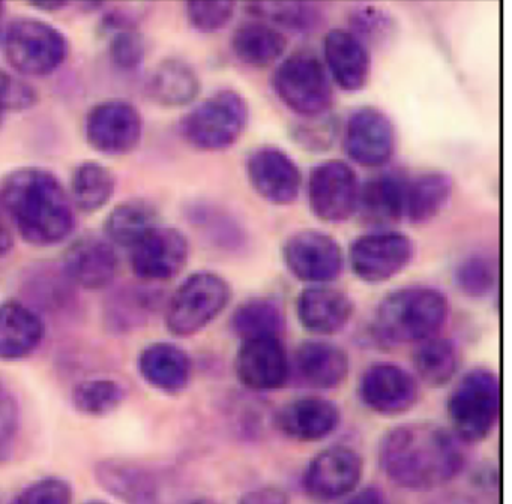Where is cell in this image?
Wrapping results in <instances>:
<instances>
[{"label":"cell","mask_w":512,"mask_h":504,"mask_svg":"<svg viewBox=\"0 0 512 504\" xmlns=\"http://www.w3.org/2000/svg\"><path fill=\"white\" fill-rule=\"evenodd\" d=\"M458 438L434 422L395 426L380 443V467L394 485L413 491L439 488L464 467Z\"/></svg>","instance_id":"6da1fadb"},{"label":"cell","mask_w":512,"mask_h":504,"mask_svg":"<svg viewBox=\"0 0 512 504\" xmlns=\"http://www.w3.org/2000/svg\"><path fill=\"white\" fill-rule=\"evenodd\" d=\"M2 203L31 245H58L73 233V201L58 177L44 168L11 171L2 183Z\"/></svg>","instance_id":"7a4b0ae2"},{"label":"cell","mask_w":512,"mask_h":504,"mask_svg":"<svg viewBox=\"0 0 512 504\" xmlns=\"http://www.w3.org/2000/svg\"><path fill=\"white\" fill-rule=\"evenodd\" d=\"M448 315L449 303L442 291L433 287L400 288L377 305L371 338L383 347L419 344L436 336Z\"/></svg>","instance_id":"3957f363"},{"label":"cell","mask_w":512,"mask_h":504,"mask_svg":"<svg viewBox=\"0 0 512 504\" xmlns=\"http://www.w3.org/2000/svg\"><path fill=\"white\" fill-rule=\"evenodd\" d=\"M250 108L241 93L226 89L203 99L181 120V134L194 149L221 152L244 134Z\"/></svg>","instance_id":"277c9868"},{"label":"cell","mask_w":512,"mask_h":504,"mask_svg":"<svg viewBox=\"0 0 512 504\" xmlns=\"http://www.w3.org/2000/svg\"><path fill=\"white\" fill-rule=\"evenodd\" d=\"M451 432L460 441L475 444L493 432L500 414V383L487 368L467 372L448 398Z\"/></svg>","instance_id":"5b68a950"},{"label":"cell","mask_w":512,"mask_h":504,"mask_svg":"<svg viewBox=\"0 0 512 504\" xmlns=\"http://www.w3.org/2000/svg\"><path fill=\"white\" fill-rule=\"evenodd\" d=\"M232 300L229 282L214 272L188 276L173 293L166 311L170 333L181 338L196 335L212 323Z\"/></svg>","instance_id":"8992f818"},{"label":"cell","mask_w":512,"mask_h":504,"mask_svg":"<svg viewBox=\"0 0 512 504\" xmlns=\"http://www.w3.org/2000/svg\"><path fill=\"white\" fill-rule=\"evenodd\" d=\"M4 50L16 71L31 77L53 74L68 56V41L47 21L23 17L5 30Z\"/></svg>","instance_id":"52a82bcc"},{"label":"cell","mask_w":512,"mask_h":504,"mask_svg":"<svg viewBox=\"0 0 512 504\" xmlns=\"http://www.w3.org/2000/svg\"><path fill=\"white\" fill-rule=\"evenodd\" d=\"M274 89L286 107L299 116H323L331 108L334 92L325 66L311 53H293L275 69Z\"/></svg>","instance_id":"ba28073f"},{"label":"cell","mask_w":512,"mask_h":504,"mask_svg":"<svg viewBox=\"0 0 512 504\" xmlns=\"http://www.w3.org/2000/svg\"><path fill=\"white\" fill-rule=\"evenodd\" d=\"M415 257V245L400 231L377 230L362 234L349 248V263L356 278L382 284L403 272Z\"/></svg>","instance_id":"9c48e42d"},{"label":"cell","mask_w":512,"mask_h":504,"mask_svg":"<svg viewBox=\"0 0 512 504\" xmlns=\"http://www.w3.org/2000/svg\"><path fill=\"white\" fill-rule=\"evenodd\" d=\"M358 176L347 162L329 159L311 170L308 203L323 222H343L358 209Z\"/></svg>","instance_id":"30bf717a"},{"label":"cell","mask_w":512,"mask_h":504,"mask_svg":"<svg viewBox=\"0 0 512 504\" xmlns=\"http://www.w3.org/2000/svg\"><path fill=\"white\" fill-rule=\"evenodd\" d=\"M89 146L104 155H127L143 137L140 111L124 99H107L94 105L85 120Z\"/></svg>","instance_id":"8fae6325"},{"label":"cell","mask_w":512,"mask_h":504,"mask_svg":"<svg viewBox=\"0 0 512 504\" xmlns=\"http://www.w3.org/2000/svg\"><path fill=\"white\" fill-rule=\"evenodd\" d=\"M283 260L296 279L311 285L329 284L343 270V249L323 231L301 230L287 237Z\"/></svg>","instance_id":"7c38bea8"},{"label":"cell","mask_w":512,"mask_h":504,"mask_svg":"<svg viewBox=\"0 0 512 504\" xmlns=\"http://www.w3.org/2000/svg\"><path fill=\"white\" fill-rule=\"evenodd\" d=\"M364 476V459L353 447H328L317 453L305 468V491L317 500L331 501L349 495Z\"/></svg>","instance_id":"4fadbf2b"},{"label":"cell","mask_w":512,"mask_h":504,"mask_svg":"<svg viewBox=\"0 0 512 504\" xmlns=\"http://www.w3.org/2000/svg\"><path fill=\"white\" fill-rule=\"evenodd\" d=\"M394 125L388 114L376 107L352 111L344 128V149L355 164L380 168L394 153Z\"/></svg>","instance_id":"5bb4252c"},{"label":"cell","mask_w":512,"mask_h":504,"mask_svg":"<svg viewBox=\"0 0 512 504\" xmlns=\"http://www.w3.org/2000/svg\"><path fill=\"white\" fill-rule=\"evenodd\" d=\"M247 176L254 191L275 206H289L301 191L298 164L278 147L253 150L247 159Z\"/></svg>","instance_id":"9a60e30c"},{"label":"cell","mask_w":512,"mask_h":504,"mask_svg":"<svg viewBox=\"0 0 512 504\" xmlns=\"http://www.w3.org/2000/svg\"><path fill=\"white\" fill-rule=\"evenodd\" d=\"M188 255L190 243L182 231L157 225L134 246L131 267L143 281H167L184 269Z\"/></svg>","instance_id":"2e32d148"},{"label":"cell","mask_w":512,"mask_h":504,"mask_svg":"<svg viewBox=\"0 0 512 504\" xmlns=\"http://www.w3.org/2000/svg\"><path fill=\"white\" fill-rule=\"evenodd\" d=\"M362 402L380 416H400L418 401V383L395 363H374L365 369L359 387Z\"/></svg>","instance_id":"e0dca14e"},{"label":"cell","mask_w":512,"mask_h":504,"mask_svg":"<svg viewBox=\"0 0 512 504\" xmlns=\"http://www.w3.org/2000/svg\"><path fill=\"white\" fill-rule=\"evenodd\" d=\"M239 381L256 392L280 389L290 374V363L280 336L242 341L235 359Z\"/></svg>","instance_id":"ac0fdd59"},{"label":"cell","mask_w":512,"mask_h":504,"mask_svg":"<svg viewBox=\"0 0 512 504\" xmlns=\"http://www.w3.org/2000/svg\"><path fill=\"white\" fill-rule=\"evenodd\" d=\"M340 422L338 405L317 396H305L289 402L278 411L275 419L281 434L299 443L325 440L340 426Z\"/></svg>","instance_id":"d6986e66"},{"label":"cell","mask_w":512,"mask_h":504,"mask_svg":"<svg viewBox=\"0 0 512 504\" xmlns=\"http://www.w3.org/2000/svg\"><path fill=\"white\" fill-rule=\"evenodd\" d=\"M118 266V254L112 243L97 236L79 237L64 255L68 278L86 290H101L112 284Z\"/></svg>","instance_id":"ffe728a7"},{"label":"cell","mask_w":512,"mask_h":504,"mask_svg":"<svg viewBox=\"0 0 512 504\" xmlns=\"http://www.w3.org/2000/svg\"><path fill=\"white\" fill-rule=\"evenodd\" d=\"M349 294L328 284L310 285L296 300L302 327L314 335H335L349 324L353 315Z\"/></svg>","instance_id":"44dd1931"},{"label":"cell","mask_w":512,"mask_h":504,"mask_svg":"<svg viewBox=\"0 0 512 504\" xmlns=\"http://www.w3.org/2000/svg\"><path fill=\"white\" fill-rule=\"evenodd\" d=\"M409 179L400 171H386L371 177L359 189L358 209L362 219L374 227H388L406 213Z\"/></svg>","instance_id":"7402d4cb"},{"label":"cell","mask_w":512,"mask_h":504,"mask_svg":"<svg viewBox=\"0 0 512 504\" xmlns=\"http://www.w3.org/2000/svg\"><path fill=\"white\" fill-rule=\"evenodd\" d=\"M326 65L335 83L347 92L361 90L370 77L367 45L350 30L332 29L323 42Z\"/></svg>","instance_id":"603a6c76"},{"label":"cell","mask_w":512,"mask_h":504,"mask_svg":"<svg viewBox=\"0 0 512 504\" xmlns=\"http://www.w3.org/2000/svg\"><path fill=\"white\" fill-rule=\"evenodd\" d=\"M295 368L308 387L337 389L349 375V354L331 342L305 341L296 350Z\"/></svg>","instance_id":"cb8c5ba5"},{"label":"cell","mask_w":512,"mask_h":504,"mask_svg":"<svg viewBox=\"0 0 512 504\" xmlns=\"http://www.w3.org/2000/svg\"><path fill=\"white\" fill-rule=\"evenodd\" d=\"M44 333V321L25 303L11 300L0 305V359L31 356L40 347Z\"/></svg>","instance_id":"d4e9b609"},{"label":"cell","mask_w":512,"mask_h":504,"mask_svg":"<svg viewBox=\"0 0 512 504\" xmlns=\"http://www.w3.org/2000/svg\"><path fill=\"white\" fill-rule=\"evenodd\" d=\"M139 371L143 380L161 392L184 390L193 374L187 351L170 342H154L140 353Z\"/></svg>","instance_id":"484cf974"},{"label":"cell","mask_w":512,"mask_h":504,"mask_svg":"<svg viewBox=\"0 0 512 504\" xmlns=\"http://www.w3.org/2000/svg\"><path fill=\"white\" fill-rule=\"evenodd\" d=\"M148 95L163 107H185L197 98L200 78L196 69L182 59L161 60L149 75Z\"/></svg>","instance_id":"4316f807"},{"label":"cell","mask_w":512,"mask_h":504,"mask_svg":"<svg viewBox=\"0 0 512 504\" xmlns=\"http://www.w3.org/2000/svg\"><path fill=\"white\" fill-rule=\"evenodd\" d=\"M97 479L109 494L125 504H157L154 477L139 465L121 459H107L97 465Z\"/></svg>","instance_id":"83f0119b"},{"label":"cell","mask_w":512,"mask_h":504,"mask_svg":"<svg viewBox=\"0 0 512 504\" xmlns=\"http://www.w3.org/2000/svg\"><path fill=\"white\" fill-rule=\"evenodd\" d=\"M286 47L284 33L265 21L241 24L233 33V53L242 63L253 68L271 66L281 59Z\"/></svg>","instance_id":"f1b7e54d"},{"label":"cell","mask_w":512,"mask_h":504,"mask_svg":"<svg viewBox=\"0 0 512 504\" xmlns=\"http://www.w3.org/2000/svg\"><path fill=\"white\" fill-rule=\"evenodd\" d=\"M157 225V209L149 201L133 198L110 210L104 221V233L110 243L133 249Z\"/></svg>","instance_id":"f546056e"},{"label":"cell","mask_w":512,"mask_h":504,"mask_svg":"<svg viewBox=\"0 0 512 504\" xmlns=\"http://www.w3.org/2000/svg\"><path fill=\"white\" fill-rule=\"evenodd\" d=\"M452 179L442 171H428L409 180L404 216L413 224H424L436 218L451 200Z\"/></svg>","instance_id":"4dcf8cb0"},{"label":"cell","mask_w":512,"mask_h":504,"mask_svg":"<svg viewBox=\"0 0 512 504\" xmlns=\"http://www.w3.org/2000/svg\"><path fill=\"white\" fill-rule=\"evenodd\" d=\"M191 224L221 251L238 252L247 242L244 228L232 213L212 203H196L188 212Z\"/></svg>","instance_id":"1f68e13d"},{"label":"cell","mask_w":512,"mask_h":504,"mask_svg":"<svg viewBox=\"0 0 512 504\" xmlns=\"http://www.w3.org/2000/svg\"><path fill=\"white\" fill-rule=\"evenodd\" d=\"M416 374L430 387H443L460 368V351L454 342L440 336L419 342L413 354Z\"/></svg>","instance_id":"d6a6232c"},{"label":"cell","mask_w":512,"mask_h":504,"mask_svg":"<svg viewBox=\"0 0 512 504\" xmlns=\"http://www.w3.org/2000/svg\"><path fill=\"white\" fill-rule=\"evenodd\" d=\"M116 189V176L107 165L86 161L77 165L71 179L73 204L83 212L94 213L103 209Z\"/></svg>","instance_id":"836d02e7"},{"label":"cell","mask_w":512,"mask_h":504,"mask_svg":"<svg viewBox=\"0 0 512 504\" xmlns=\"http://www.w3.org/2000/svg\"><path fill=\"white\" fill-rule=\"evenodd\" d=\"M230 327L241 341L280 336L284 327V314L275 300L254 297L238 306L230 318Z\"/></svg>","instance_id":"e575fe53"},{"label":"cell","mask_w":512,"mask_h":504,"mask_svg":"<svg viewBox=\"0 0 512 504\" xmlns=\"http://www.w3.org/2000/svg\"><path fill=\"white\" fill-rule=\"evenodd\" d=\"M245 9L256 20L299 33L313 32L323 21L322 9L314 3L254 2L245 5Z\"/></svg>","instance_id":"d590c367"},{"label":"cell","mask_w":512,"mask_h":504,"mask_svg":"<svg viewBox=\"0 0 512 504\" xmlns=\"http://www.w3.org/2000/svg\"><path fill=\"white\" fill-rule=\"evenodd\" d=\"M104 30L113 63L121 69L137 68L145 57V42L139 30L119 15L107 17Z\"/></svg>","instance_id":"8d00e7d4"},{"label":"cell","mask_w":512,"mask_h":504,"mask_svg":"<svg viewBox=\"0 0 512 504\" xmlns=\"http://www.w3.org/2000/svg\"><path fill=\"white\" fill-rule=\"evenodd\" d=\"M124 386L109 378H94L77 384L73 392V404L86 416H104L112 413L124 402Z\"/></svg>","instance_id":"74e56055"},{"label":"cell","mask_w":512,"mask_h":504,"mask_svg":"<svg viewBox=\"0 0 512 504\" xmlns=\"http://www.w3.org/2000/svg\"><path fill=\"white\" fill-rule=\"evenodd\" d=\"M497 279L496 260L484 254L469 255L455 269V284L461 293L472 299L490 296L497 287Z\"/></svg>","instance_id":"f35d334b"},{"label":"cell","mask_w":512,"mask_h":504,"mask_svg":"<svg viewBox=\"0 0 512 504\" xmlns=\"http://www.w3.org/2000/svg\"><path fill=\"white\" fill-rule=\"evenodd\" d=\"M394 18L373 5H362L350 14V32L358 36L365 45L367 42H380L394 32Z\"/></svg>","instance_id":"ab89813d"},{"label":"cell","mask_w":512,"mask_h":504,"mask_svg":"<svg viewBox=\"0 0 512 504\" xmlns=\"http://www.w3.org/2000/svg\"><path fill=\"white\" fill-rule=\"evenodd\" d=\"M188 21L202 33H214L224 29L235 17L233 2H190L185 5Z\"/></svg>","instance_id":"60d3db41"},{"label":"cell","mask_w":512,"mask_h":504,"mask_svg":"<svg viewBox=\"0 0 512 504\" xmlns=\"http://www.w3.org/2000/svg\"><path fill=\"white\" fill-rule=\"evenodd\" d=\"M73 489L59 477H44L26 486L13 498L11 504H71Z\"/></svg>","instance_id":"b9f144b4"},{"label":"cell","mask_w":512,"mask_h":504,"mask_svg":"<svg viewBox=\"0 0 512 504\" xmlns=\"http://www.w3.org/2000/svg\"><path fill=\"white\" fill-rule=\"evenodd\" d=\"M19 404L7 383L0 378V462L10 458L19 434Z\"/></svg>","instance_id":"7bdbcfd3"},{"label":"cell","mask_w":512,"mask_h":504,"mask_svg":"<svg viewBox=\"0 0 512 504\" xmlns=\"http://www.w3.org/2000/svg\"><path fill=\"white\" fill-rule=\"evenodd\" d=\"M37 101V93L28 84L0 69V126L11 111L26 110Z\"/></svg>","instance_id":"ee69618b"},{"label":"cell","mask_w":512,"mask_h":504,"mask_svg":"<svg viewBox=\"0 0 512 504\" xmlns=\"http://www.w3.org/2000/svg\"><path fill=\"white\" fill-rule=\"evenodd\" d=\"M337 126L334 119H323V116L311 117L307 123H299L293 129V137L299 146L307 150H326L334 146Z\"/></svg>","instance_id":"f6af8a7d"},{"label":"cell","mask_w":512,"mask_h":504,"mask_svg":"<svg viewBox=\"0 0 512 504\" xmlns=\"http://www.w3.org/2000/svg\"><path fill=\"white\" fill-rule=\"evenodd\" d=\"M239 504H290V500L286 492L277 486H260L248 491Z\"/></svg>","instance_id":"bcb514c9"},{"label":"cell","mask_w":512,"mask_h":504,"mask_svg":"<svg viewBox=\"0 0 512 504\" xmlns=\"http://www.w3.org/2000/svg\"><path fill=\"white\" fill-rule=\"evenodd\" d=\"M347 504H391V501L383 494L382 489L376 488V486H367V488L356 492Z\"/></svg>","instance_id":"7dc6e473"},{"label":"cell","mask_w":512,"mask_h":504,"mask_svg":"<svg viewBox=\"0 0 512 504\" xmlns=\"http://www.w3.org/2000/svg\"><path fill=\"white\" fill-rule=\"evenodd\" d=\"M11 246H13V236H11L10 228L0 212V254H7Z\"/></svg>","instance_id":"c3c4849f"},{"label":"cell","mask_w":512,"mask_h":504,"mask_svg":"<svg viewBox=\"0 0 512 504\" xmlns=\"http://www.w3.org/2000/svg\"><path fill=\"white\" fill-rule=\"evenodd\" d=\"M32 6L37 9H44V11L55 12L59 9H64L67 6L65 2H37L32 3Z\"/></svg>","instance_id":"681fc988"},{"label":"cell","mask_w":512,"mask_h":504,"mask_svg":"<svg viewBox=\"0 0 512 504\" xmlns=\"http://www.w3.org/2000/svg\"><path fill=\"white\" fill-rule=\"evenodd\" d=\"M190 504H218L215 501L209 500V498H197V500L191 501Z\"/></svg>","instance_id":"f907efd6"},{"label":"cell","mask_w":512,"mask_h":504,"mask_svg":"<svg viewBox=\"0 0 512 504\" xmlns=\"http://www.w3.org/2000/svg\"><path fill=\"white\" fill-rule=\"evenodd\" d=\"M5 5L0 3V36H2V23H4Z\"/></svg>","instance_id":"816d5d0a"},{"label":"cell","mask_w":512,"mask_h":504,"mask_svg":"<svg viewBox=\"0 0 512 504\" xmlns=\"http://www.w3.org/2000/svg\"><path fill=\"white\" fill-rule=\"evenodd\" d=\"M85 504H107V503H104V501H89V503H85Z\"/></svg>","instance_id":"f5cc1de1"}]
</instances>
